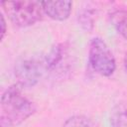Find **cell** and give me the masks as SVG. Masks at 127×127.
Listing matches in <instances>:
<instances>
[{"instance_id":"cell-1","label":"cell","mask_w":127,"mask_h":127,"mask_svg":"<svg viewBox=\"0 0 127 127\" xmlns=\"http://www.w3.org/2000/svg\"><path fill=\"white\" fill-rule=\"evenodd\" d=\"M36 111V105L22 94L21 85L13 84L1 97V127H17Z\"/></svg>"},{"instance_id":"cell-2","label":"cell","mask_w":127,"mask_h":127,"mask_svg":"<svg viewBox=\"0 0 127 127\" xmlns=\"http://www.w3.org/2000/svg\"><path fill=\"white\" fill-rule=\"evenodd\" d=\"M1 5L11 22L19 27L34 25L43 18V7L38 1H3Z\"/></svg>"},{"instance_id":"cell-3","label":"cell","mask_w":127,"mask_h":127,"mask_svg":"<svg viewBox=\"0 0 127 127\" xmlns=\"http://www.w3.org/2000/svg\"><path fill=\"white\" fill-rule=\"evenodd\" d=\"M88 59L91 67L103 76L111 75L116 68V63L112 52L100 38H93L91 40Z\"/></svg>"},{"instance_id":"cell-4","label":"cell","mask_w":127,"mask_h":127,"mask_svg":"<svg viewBox=\"0 0 127 127\" xmlns=\"http://www.w3.org/2000/svg\"><path fill=\"white\" fill-rule=\"evenodd\" d=\"M15 74L21 86H33L40 78V65L33 60H23L17 64Z\"/></svg>"},{"instance_id":"cell-5","label":"cell","mask_w":127,"mask_h":127,"mask_svg":"<svg viewBox=\"0 0 127 127\" xmlns=\"http://www.w3.org/2000/svg\"><path fill=\"white\" fill-rule=\"evenodd\" d=\"M41 4L44 13L57 21H64L67 19L72 7V3L70 1H44L41 2Z\"/></svg>"},{"instance_id":"cell-6","label":"cell","mask_w":127,"mask_h":127,"mask_svg":"<svg viewBox=\"0 0 127 127\" xmlns=\"http://www.w3.org/2000/svg\"><path fill=\"white\" fill-rule=\"evenodd\" d=\"M110 20L117 32L127 40V9H115L110 13Z\"/></svg>"},{"instance_id":"cell-7","label":"cell","mask_w":127,"mask_h":127,"mask_svg":"<svg viewBox=\"0 0 127 127\" xmlns=\"http://www.w3.org/2000/svg\"><path fill=\"white\" fill-rule=\"evenodd\" d=\"M63 127H96L95 124L83 115H74L66 119Z\"/></svg>"},{"instance_id":"cell-8","label":"cell","mask_w":127,"mask_h":127,"mask_svg":"<svg viewBox=\"0 0 127 127\" xmlns=\"http://www.w3.org/2000/svg\"><path fill=\"white\" fill-rule=\"evenodd\" d=\"M1 25H2V32H1V39L4 38L5 36V32H6V23H5V20H4V16L1 15Z\"/></svg>"},{"instance_id":"cell-9","label":"cell","mask_w":127,"mask_h":127,"mask_svg":"<svg viewBox=\"0 0 127 127\" xmlns=\"http://www.w3.org/2000/svg\"><path fill=\"white\" fill-rule=\"evenodd\" d=\"M124 64H125V67H126V70H127V54L125 55V58H124Z\"/></svg>"}]
</instances>
